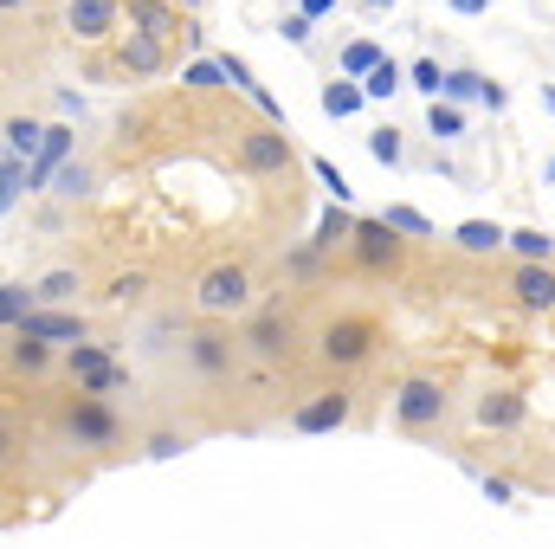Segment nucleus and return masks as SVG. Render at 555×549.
Returning <instances> with one entry per match:
<instances>
[{"label": "nucleus", "mask_w": 555, "mask_h": 549, "mask_svg": "<svg viewBox=\"0 0 555 549\" xmlns=\"http://www.w3.org/2000/svg\"><path fill=\"white\" fill-rule=\"evenodd\" d=\"M382 343H388V323L375 310L336 304V310H323L310 323V369L317 375H356V369H369L382 356Z\"/></svg>", "instance_id": "1"}, {"label": "nucleus", "mask_w": 555, "mask_h": 549, "mask_svg": "<svg viewBox=\"0 0 555 549\" xmlns=\"http://www.w3.org/2000/svg\"><path fill=\"white\" fill-rule=\"evenodd\" d=\"M240 336H246V362L259 369H304L310 362V323H304V304L297 297H259L253 317H240Z\"/></svg>", "instance_id": "2"}, {"label": "nucleus", "mask_w": 555, "mask_h": 549, "mask_svg": "<svg viewBox=\"0 0 555 549\" xmlns=\"http://www.w3.org/2000/svg\"><path fill=\"white\" fill-rule=\"evenodd\" d=\"M52 439L72 446V452H85V459H117L124 446H137V433L124 426V413L111 408L104 395H85V388L59 395V408H52Z\"/></svg>", "instance_id": "3"}, {"label": "nucleus", "mask_w": 555, "mask_h": 549, "mask_svg": "<svg viewBox=\"0 0 555 549\" xmlns=\"http://www.w3.org/2000/svg\"><path fill=\"white\" fill-rule=\"evenodd\" d=\"M175 356H181V369H188L194 382L227 388V382H240V369H246V336H240V323H227V317H194V323L181 330Z\"/></svg>", "instance_id": "4"}, {"label": "nucleus", "mask_w": 555, "mask_h": 549, "mask_svg": "<svg viewBox=\"0 0 555 549\" xmlns=\"http://www.w3.org/2000/svg\"><path fill=\"white\" fill-rule=\"evenodd\" d=\"M388 420H395V433H408V439H439V433L452 426V382H446L439 369L401 375L395 395H388Z\"/></svg>", "instance_id": "5"}, {"label": "nucleus", "mask_w": 555, "mask_h": 549, "mask_svg": "<svg viewBox=\"0 0 555 549\" xmlns=\"http://www.w3.org/2000/svg\"><path fill=\"white\" fill-rule=\"evenodd\" d=\"M188 304H194V317H227V323L233 317H253L259 310V266L246 253H227V259L201 266Z\"/></svg>", "instance_id": "6"}, {"label": "nucleus", "mask_w": 555, "mask_h": 549, "mask_svg": "<svg viewBox=\"0 0 555 549\" xmlns=\"http://www.w3.org/2000/svg\"><path fill=\"white\" fill-rule=\"evenodd\" d=\"M227 155H233V168L253 175V181H291V168H297L291 124H266V117H233Z\"/></svg>", "instance_id": "7"}, {"label": "nucleus", "mask_w": 555, "mask_h": 549, "mask_svg": "<svg viewBox=\"0 0 555 549\" xmlns=\"http://www.w3.org/2000/svg\"><path fill=\"white\" fill-rule=\"evenodd\" d=\"M343 259H349V272L369 278V284H401V278L414 272V240L395 233L382 214H362L356 220V240L343 246Z\"/></svg>", "instance_id": "8"}, {"label": "nucleus", "mask_w": 555, "mask_h": 549, "mask_svg": "<svg viewBox=\"0 0 555 549\" xmlns=\"http://www.w3.org/2000/svg\"><path fill=\"white\" fill-rule=\"evenodd\" d=\"M362 413V388L349 382V375H323L317 388H304L291 408H284V426L291 433H336V426H349Z\"/></svg>", "instance_id": "9"}, {"label": "nucleus", "mask_w": 555, "mask_h": 549, "mask_svg": "<svg viewBox=\"0 0 555 549\" xmlns=\"http://www.w3.org/2000/svg\"><path fill=\"white\" fill-rule=\"evenodd\" d=\"M472 426L478 433H524L530 426V395L517 382H485L472 395Z\"/></svg>", "instance_id": "10"}, {"label": "nucleus", "mask_w": 555, "mask_h": 549, "mask_svg": "<svg viewBox=\"0 0 555 549\" xmlns=\"http://www.w3.org/2000/svg\"><path fill=\"white\" fill-rule=\"evenodd\" d=\"M504 304L524 310V317H555V266H524V259H511V266H504Z\"/></svg>", "instance_id": "11"}, {"label": "nucleus", "mask_w": 555, "mask_h": 549, "mask_svg": "<svg viewBox=\"0 0 555 549\" xmlns=\"http://www.w3.org/2000/svg\"><path fill=\"white\" fill-rule=\"evenodd\" d=\"M65 33L78 46H117L124 33V0H65Z\"/></svg>", "instance_id": "12"}, {"label": "nucleus", "mask_w": 555, "mask_h": 549, "mask_svg": "<svg viewBox=\"0 0 555 549\" xmlns=\"http://www.w3.org/2000/svg\"><path fill=\"white\" fill-rule=\"evenodd\" d=\"M52 369H65V349L59 343H39V336H26V330H7V382H39V375H52Z\"/></svg>", "instance_id": "13"}, {"label": "nucleus", "mask_w": 555, "mask_h": 549, "mask_svg": "<svg viewBox=\"0 0 555 549\" xmlns=\"http://www.w3.org/2000/svg\"><path fill=\"white\" fill-rule=\"evenodd\" d=\"M20 330H26V336H39V343H59V349L91 343V317H85V310H46V304H39Z\"/></svg>", "instance_id": "14"}, {"label": "nucleus", "mask_w": 555, "mask_h": 549, "mask_svg": "<svg viewBox=\"0 0 555 549\" xmlns=\"http://www.w3.org/2000/svg\"><path fill=\"white\" fill-rule=\"evenodd\" d=\"M111 65H117L124 78H155V72L168 65V46H162V39H149V33H117Z\"/></svg>", "instance_id": "15"}, {"label": "nucleus", "mask_w": 555, "mask_h": 549, "mask_svg": "<svg viewBox=\"0 0 555 549\" xmlns=\"http://www.w3.org/2000/svg\"><path fill=\"white\" fill-rule=\"evenodd\" d=\"M194 446V426H181V420H149L137 433V452L142 459H181Z\"/></svg>", "instance_id": "16"}, {"label": "nucleus", "mask_w": 555, "mask_h": 549, "mask_svg": "<svg viewBox=\"0 0 555 549\" xmlns=\"http://www.w3.org/2000/svg\"><path fill=\"white\" fill-rule=\"evenodd\" d=\"M33 291H39V304H46V310H72V304H78V291H85V266H52V272L33 278Z\"/></svg>", "instance_id": "17"}, {"label": "nucleus", "mask_w": 555, "mask_h": 549, "mask_svg": "<svg viewBox=\"0 0 555 549\" xmlns=\"http://www.w3.org/2000/svg\"><path fill=\"white\" fill-rule=\"evenodd\" d=\"M452 246H459L465 259H491L498 246H511V233H504L498 220H459V227H452Z\"/></svg>", "instance_id": "18"}, {"label": "nucleus", "mask_w": 555, "mask_h": 549, "mask_svg": "<svg viewBox=\"0 0 555 549\" xmlns=\"http://www.w3.org/2000/svg\"><path fill=\"white\" fill-rule=\"evenodd\" d=\"M98 297H104V304H117V310H142V304L155 297V278L142 272V266H130V272H111Z\"/></svg>", "instance_id": "19"}, {"label": "nucleus", "mask_w": 555, "mask_h": 549, "mask_svg": "<svg viewBox=\"0 0 555 549\" xmlns=\"http://www.w3.org/2000/svg\"><path fill=\"white\" fill-rule=\"evenodd\" d=\"M382 59H388V46L362 33V39H349V46L336 52V78H356V85H362V78H369V72L382 65Z\"/></svg>", "instance_id": "20"}, {"label": "nucleus", "mask_w": 555, "mask_h": 549, "mask_svg": "<svg viewBox=\"0 0 555 549\" xmlns=\"http://www.w3.org/2000/svg\"><path fill=\"white\" fill-rule=\"evenodd\" d=\"M72 142H78V130H72V124H52V130H46V149L33 155V188H39L52 168H65V162H72Z\"/></svg>", "instance_id": "21"}, {"label": "nucleus", "mask_w": 555, "mask_h": 549, "mask_svg": "<svg viewBox=\"0 0 555 549\" xmlns=\"http://www.w3.org/2000/svg\"><path fill=\"white\" fill-rule=\"evenodd\" d=\"M491 85H498V78H485L478 65H452V72H446V104H459V111H465V104H485Z\"/></svg>", "instance_id": "22"}, {"label": "nucleus", "mask_w": 555, "mask_h": 549, "mask_svg": "<svg viewBox=\"0 0 555 549\" xmlns=\"http://www.w3.org/2000/svg\"><path fill=\"white\" fill-rule=\"evenodd\" d=\"M446 72H452V65H439V59L420 52V59H408V91H420L426 104H439V98H446Z\"/></svg>", "instance_id": "23"}, {"label": "nucleus", "mask_w": 555, "mask_h": 549, "mask_svg": "<svg viewBox=\"0 0 555 549\" xmlns=\"http://www.w3.org/2000/svg\"><path fill=\"white\" fill-rule=\"evenodd\" d=\"M362 104H369V91H362L356 78H330V85H323V117L343 124V117H356Z\"/></svg>", "instance_id": "24"}, {"label": "nucleus", "mask_w": 555, "mask_h": 549, "mask_svg": "<svg viewBox=\"0 0 555 549\" xmlns=\"http://www.w3.org/2000/svg\"><path fill=\"white\" fill-rule=\"evenodd\" d=\"M369 155H375L382 168H408V162H414V149H408V130H395V124L369 130Z\"/></svg>", "instance_id": "25"}, {"label": "nucleus", "mask_w": 555, "mask_h": 549, "mask_svg": "<svg viewBox=\"0 0 555 549\" xmlns=\"http://www.w3.org/2000/svg\"><path fill=\"white\" fill-rule=\"evenodd\" d=\"M52 194H59V201H91V194H98V168H91L85 155H78V162H65Z\"/></svg>", "instance_id": "26"}, {"label": "nucleus", "mask_w": 555, "mask_h": 549, "mask_svg": "<svg viewBox=\"0 0 555 549\" xmlns=\"http://www.w3.org/2000/svg\"><path fill=\"white\" fill-rule=\"evenodd\" d=\"M356 220H362V214H349V207H330V214L317 220V246H323V253H343V246L356 240Z\"/></svg>", "instance_id": "27"}, {"label": "nucleus", "mask_w": 555, "mask_h": 549, "mask_svg": "<svg viewBox=\"0 0 555 549\" xmlns=\"http://www.w3.org/2000/svg\"><path fill=\"white\" fill-rule=\"evenodd\" d=\"M39 149H46V124L39 117H7V155H26V168H33Z\"/></svg>", "instance_id": "28"}, {"label": "nucleus", "mask_w": 555, "mask_h": 549, "mask_svg": "<svg viewBox=\"0 0 555 549\" xmlns=\"http://www.w3.org/2000/svg\"><path fill=\"white\" fill-rule=\"evenodd\" d=\"M511 259H524V266H555V240L537 233V227H517V233H511Z\"/></svg>", "instance_id": "29"}, {"label": "nucleus", "mask_w": 555, "mask_h": 549, "mask_svg": "<svg viewBox=\"0 0 555 549\" xmlns=\"http://www.w3.org/2000/svg\"><path fill=\"white\" fill-rule=\"evenodd\" d=\"M426 137H433V142H459V137H465V111H459V104H446V98H439V104H426Z\"/></svg>", "instance_id": "30"}, {"label": "nucleus", "mask_w": 555, "mask_h": 549, "mask_svg": "<svg viewBox=\"0 0 555 549\" xmlns=\"http://www.w3.org/2000/svg\"><path fill=\"white\" fill-rule=\"evenodd\" d=\"M181 85H188L194 98H214V91L227 85V65H220V59H194V65L181 72Z\"/></svg>", "instance_id": "31"}, {"label": "nucleus", "mask_w": 555, "mask_h": 549, "mask_svg": "<svg viewBox=\"0 0 555 549\" xmlns=\"http://www.w3.org/2000/svg\"><path fill=\"white\" fill-rule=\"evenodd\" d=\"M401 85H408V65H401L395 52H388V59H382V65H375L369 78H362V91H369V98H395Z\"/></svg>", "instance_id": "32"}, {"label": "nucleus", "mask_w": 555, "mask_h": 549, "mask_svg": "<svg viewBox=\"0 0 555 549\" xmlns=\"http://www.w3.org/2000/svg\"><path fill=\"white\" fill-rule=\"evenodd\" d=\"M382 220H388V227H395V233H408V240H433V220H426V214H420V207H401V201H395V207H388V214H382Z\"/></svg>", "instance_id": "33"}, {"label": "nucleus", "mask_w": 555, "mask_h": 549, "mask_svg": "<svg viewBox=\"0 0 555 549\" xmlns=\"http://www.w3.org/2000/svg\"><path fill=\"white\" fill-rule=\"evenodd\" d=\"M310 175H317V181H323V188H330L336 201H349V181H343V168H336V162H323V155H310Z\"/></svg>", "instance_id": "34"}, {"label": "nucleus", "mask_w": 555, "mask_h": 549, "mask_svg": "<svg viewBox=\"0 0 555 549\" xmlns=\"http://www.w3.org/2000/svg\"><path fill=\"white\" fill-rule=\"evenodd\" d=\"M310 26H317L310 13H284V20H278V33H284L291 46H310Z\"/></svg>", "instance_id": "35"}, {"label": "nucleus", "mask_w": 555, "mask_h": 549, "mask_svg": "<svg viewBox=\"0 0 555 549\" xmlns=\"http://www.w3.org/2000/svg\"><path fill=\"white\" fill-rule=\"evenodd\" d=\"M297 13H310V20H330V13H336V0H297Z\"/></svg>", "instance_id": "36"}, {"label": "nucleus", "mask_w": 555, "mask_h": 549, "mask_svg": "<svg viewBox=\"0 0 555 549\" xmlns=\"http://www.w3.org/2000/svg\"><path fill=\"white\" fill-rule=\"evenodd\" d=\"M446 7H452V13H459V20H472V13H485V7H491V0H446Z\"/></svg>", "instance_id": "37"}, {"label": "nucleus", "mask_w": 555, "mask_h": 549, "mask_svg": "<svg viewBox=\"0 0 555 549\" xmlns=\"http://www.w3.org/2000/svg\"><path fill=\"white\" fill-rule=\"evenodd\" d=\"M20 7H33V0H0V13H7V20H20Z\"/></svg>", "instance_id": "38"}, {"label": "nucleus", "mask_w": 555, "mask_h": 549, "mask_svg": "<svg viewBox=\"0 0 555 549\" xmlns=\"http://www.w3.org/2000/svg\"><path fill=\"white\" fill-rule=\"evenodd\" d=\"M362 7H369V13H395L401 0H362Z\"/></svg>", "instance_id": "39"}, {"label": "nucleus", "mask_w": 555, "mask_h": 549, "mask_svg": "<svg viewBox=\"0 0 555 549\" xmlns=\"http://www.w3.org/2000/svg\"><path fill=\"white\" fill-rule=\"evenodd\" d=\"M543 111L555 117V85H543Z\"/></svg>", "instance_id": "40"}, {"label": "nucleus", "mask_w": 555, "mask_h": 549, "mask_svg": "<svg viewBox=\"0 0 555 549\" xmlns=\"http://www.w3.org/2000/svg\"><path fill=\"white\" fill-rule=\"evenodd\" d=\"M543 181H550V188H555V155H550V168H543Z\"/></svg>", "instance_id": "41"}, {"label": "nucleus", "mask_w": 555, "mask_h": 549, "mask_svg": "<svg viewBox=\"0 0 555 549\" xmlns=\"http://www.w3.org/2000/svg\"><path fill=\"white\" fill-rule=\"evenodd\" d=\"M181 7H188V13H194V7H201V0H181Z\"/></svg>", "instance_id": "42"}]
</instances>
